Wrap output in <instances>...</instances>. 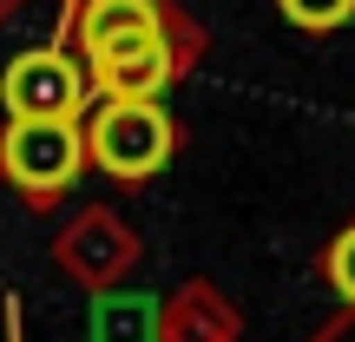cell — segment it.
<instances>
[{
  "instance_id": "obj_1",
  "label": "cell",
  "mask_w": 355,
  "mask_h": 342,
  "mask_svg": "<svg viewBox=\"0 0 355 342\" xmlns=\"http://www.w3.org/2000/svg\"><path fill=\"white\" fill-rule=\"evenodd\" d=\"M86 152L112 178H152L171 158V119L152 99H112L86 132Z\"/></svg>"
},
{
  "instance_id": "obj_2",
  "label": "cell",
  "mask_w": 355,
  "mask_h": 342,
  "mask_svg": "<svg viewBox=\"0 0 355 342\" xmlns=\"http://www.w3.org/2000/svg\"><path fill=\"white\" fill-rule=\"evenodd\" d=\"M0 165L20 191H60L86 165V139L73 119H13L0 139Z\"/></svg>"
},
{
  "instance_id": "obj_3",
  "label": "cell",
  "mask_w": 355,
  "mask_h": 342,
  "mask_svg": "<svg viewBox=\"0 0 355 342\" xmlns=\"http://www.w3.org/2000/svg\"><path fill=\"white\" fill-rule=\"evenodd\" d=\"M0 99L13 119H73L86 99V79L66 53H20L0 79Z\"/></svg>"
},
{
  "instance_id": "obj_4",
  "label": "cell",
  "mask_w": 355,
  "mask_h": 342,
  "mask_svg": "<svg viewBox=\"0 0 355 342\" xmlns=\"http://www.w3.org/2000/svg\"><path fill=\"white\" fill-rule=\"evenodd\" d=\"M158 33H165V20H158L152 0H86V13H79V46L92 53V66Z\"/></svg>"
},
{
  "instance_id": "obj_5",
  "label": "cell",
  "mask_w": 355,
  "mask_h": 342,
  "mask_svg": "<svg viewBox=\"0 0 355 342\" xmlns=\"http://www.w3.org/2000/svg\"><path fill=\"white\" fill-rule=\"evenodd\" d=\"M171 66L178 60H171L165 33H158V40H139V46L99 60V86H105V99H152V92H165Z\"/></svg>"
},
{
  "instance_id": "obj_6",
  "label": "cell",
  "mask_w": 355,
  "mask_h": 342,
  "mask_svg": "<svg viewBox=\"0 0 355 342\" xmlns=\"http://www.w3.org/2000/svg\"><path fill=\"white\" fill-rule=\"evenodd\" d=\"M92 342H152V303L145 296H105L92 309Z\"/></svg>"
},
{
  "instance_id": "obj_7",
  "label": "cell",
  "mask_w": 355,
  "mask_h": 342,
  "mask_svg": "<svg viewBox=\"0 0 355 342\" xmlns=\"http://www.w3.org/2000/svg\"><path fill=\"white\" fill-rule=\"evenodd\" d=\"M283 13H290L296 26H309V33H329V26H343L355 13V0H277Z\"/></svg>"
},
{
  "instance_id": "obj_8",
  "label": "cell",
  "mask_w": 355,
  "mask_h": 342,
  "mask_svg": "<svg viewBox=\"0 0 355 342\" xmlns=\"http://www.w3.org/2000/svg\"><path fill=\"white\" fill-rule=\"evenodd\" d=\"M329 283H336V290H343L349 303H355V224L329 243Z\"/></svg>"
}]
</instances>
